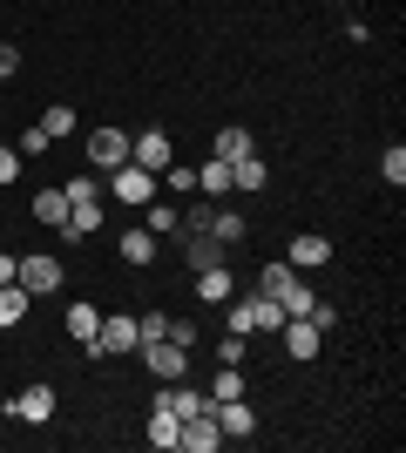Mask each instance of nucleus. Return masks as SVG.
Masks as SVG:
<instances>
[{"instance_id": "ddd939ff", "label": "nucleus", "mask_w": 406, "mask_h": 453, "mask_svg": "<svg viewBox=\"0 0 406 453\" xmlns=\"http://www.w3.org/2000/svg\"><path fill=\"white\" fill-rule=\"evenodd\" d=\"M156 250H163V237H149L142 224H129V230H122V265L149 271V265H156Z\"/></svg>"}, {"instance_id": "4468645a", "label": "nucleus", "mask_w": 406, "mask_h": 453, "mask_svg": "<svg viewBox=\"0 0 406 453\" xmlns=\"http://www.w3.org/2000/svg\"><path fill=\"white\" fill-rule=\"evenodd\" d=\"M142 230H149V237H183V210H176V196L170 203H142Z\"/></svg>"}, {"instance_id": "20e7f679", "label": "nucleus", "mask_w": 406, "mask_h": 453, "mask_svg": "<svg viewBox=\"0 0 406 453\" xmlns=\"http://www.w3.org/2000/svg\"><path fill=\"white\" fill-rule=\"evenodd\" d=\"M135 359L149 365V379H163V386H170V379H190V352H183L176 339H149V345H135Z\"/></svg>"}, {"instance_id": "0eeeda50", "label": "nucleus", "mask_w": 406, "mask_h": 453, "mask_svg": "<svg viewBox=\"0 0 406 453\" xmlns=\"http://www.w3.org/2000/svg\"><path fill=\"white\" fill-rule=\"evenodd\" d=\"M122 163H129V135L122 129H88V170H122Z\"/></svg>"}, {"instance_id": "6ab92c4d", "label": "nucleus", "mask_w": 406, "mask_h": 453, "mask_svg": "<svg viewBox=\"0 0 406 453\" xmlns=\"http://www.w3.org/2000/svg\"><path fill=\"white\" fill-rule=\"evenodd\" d=\"M217 156H224V163H237V156H251L257 142H251V129H244V122H224V129H217V142H211Z\"/></svg>"}, {"instance_id": "5701e85b", "label": "nucleus", "mask_w": 406, "mask_h": 453, "mask_svg": "<svg viewBox=\"0 0 406 453\" xmlns=\"http://www.w3.org/2000/svg\"><path fill=\"white\" fill-rule=\"evenodd\" d=\"M264 183H271V170L257 163V150H251V156H237V163H231V189H264Z\"/></svg>"}, {"instance_id": "1a4fd4ad", "label": "nucleus", "mask_w": 406, "mask_h": 453, "mask_svg": "<svg viewBox=\"0 0 406 453\" xmlns=\"http://www.w3.org/2000/svg\"><path fill=\"white\" fill-rule=\"evenodd\" d=\"M217 447H224V434H217V413H211V406L183 419V440H176V453H217Z\"/></svg>"}, {"instance_id": "c85d7f7f", "label": "nucleus", "mask_w": 406, "mask_h": 453, "mask_svg": "<svg viewBox=\"0 0 406 453\" xmlns=\"http://www.w3.org/2000/svg\"><path fill=\"white\" fill-rule=\"evenodd\" d=\"M244 332H224V339H217V365H244Z\"/></svg>"}, {"instance_id": "39448f33", "label": "nucleus", "mask_w": 406, "mask_h": 453, "mask_svg": "<svg viewBox=\"0 0 406 453\" xmlns=\"http://www.w3.org/2000/svg\"><path fill=\"white\" fill-rule=\"evenodd\" d=\"M129 163H135V170H149V176H163L176 163V142L163 129H135L129 135Z\"/></svg>"}, {"instance_id": "cd10ccee", "label": "nucleus", "mask_w": 406, "mask_h": 453, "mask_svg": "<svg viewBox=\"0 0 406 453\" xmlns=\"http://www.w3.org/2000/svg\"><path fill=\"white\" fill-rule=\"evenodd\" d=\"M41 129H48V142H61V135H75V109H68V102H55V109L41 115Z\"/></svg>"}, {"instance_id": "7ed1b4c3", "label": "nucleus", "mask_w": 406, "mask_h": 453, "mask_svg": "<svg viewBox=\"0 0 406 453\" xmlns=\"http://www.w3.org/2000/svg\"><path fill=\"white\" fill-rule=\"evenodd\" d=\"M285 325V311H278V298H264V291H251V298H231V332H278Z\"/></svg>"}, {"instance_id": "7c9ffc66", "label": "nucleus", "mask_w": 406, "mask_h": 453, "mask_svg": "<svg viewBox=\"0 0 406 453\" xmlns=\"http://www.w3.org/2000/svg\"><path fill=\"white\" fill-rule=\"evenodd\" d=\"M20 170H27V156H20L14 142H0V183L14 189V176H20Z\"/></svg>"}, {"instance_id": "f03ea898", "label": "nucleus", "mask_w": 406, "mask_h": 453, "mask_svg": "<svg viewBox=\"0 0 406 453\" xmlns=\"http://www.w3.org/2000/svg\"><path fill=\"white\" fill-rule=\"evenodd\" d=\"M102 196H109L116 210H142V203L156 196V176H149V170H135V163H122V170L102 176Z\"/></svg>"}, {"instance_id": "f704fd0d", "label": "nucleus", "mask_w": 406, "mask_h": 453, "mask_svg": "<svg viewBox=\"0 0 406 453\" xmlns=\"http://www.w3.org/2000/svg\"><path fill=\"white\" fill-rule=\"evenodd\" d=\"M0 284H14V257L7 250H0Z\"/></svg>"}, {"instance_id": "9d476101", "label": "nucleus", "mask_w": 406, "mask_h": 453, "mask_svg": "<svg viewBox=\"0 0 406 453\" xmlns=\"http://www.w3.org/2000/svg\"><path fill=\"white\" fill-rule=\"evenodd\" d=\"M278 332H285V352H291L298 365H305V359H318V345H326V332H318L311 319H285Z\"/></svg>"}, {"instance_id": "c9c22d12", "label": "nucleus", "mask_w": 406, "mask_h": 453, "mask_svg": "<svg viewBox=\"0 0 406 453\" xmlns=\"http://www.w3.org/2000/svg\"><path fill=\"white\" fill-rule=\"evenodd\" d=\"M0 102H7V81H0Z\"/></svg>"}, {"instance_id": "473e14b6", "label": "nucleus", "mask_w": 406, "mask_h": 453, "mask_svg": "<svg viewBox=\"0 0 406 453\" xmlns=\"http://www.w3.org/2000/svg\"><path fill=\"white\" fill-rule=\"evenodd\" d=\"M20 75V48L14 41H0V81H14Z\"/></svg>"}, {"instance_id": "f257e3e1", "label": "nucleus", "mask_w": 406, "mask_h": 453, "mask_svg": "<svg viewBox=\"0 0 406 453\" xmlns=\"http://www.w3.org/2000/svg\"><path fill=\"white\" fill-rule=\"evenodd\" d=\"M61 278H68V265H61V250H34V257H14V284L27 291V298H55Z\"/></svg>"}, {"instance_id": "2f4dec72", "label": "nucleus", "mask_w": 406, "mask_h": 453, "mask_svg": "<svg viewBox=\"0 0 406 453\" xmlns=\"http://www.w3.org/2000/svg\"><path fill=\"white\" fill-rule=\"evenodd\" d=\"M14 150H20V156H48V129H41V122H34V129H20Z\"/></svg>"}, {"instance_id": "f3484780", "label": "nucleus", "mask_w": 406, "mask_h": 453, "mask_svg": "<svg viewBox=\"0 0 406 453\" xmlns=\"http://www.w3.org/2000/svg\"><path fill=\"white\" fill-rule=\"evenodd\" d=\"M244 230H251V224H244V217H237L231 203H217V210H211V237H217L224 250H237V244H244Z\"/></svg>"}, {"instance_id": "72a5a7b5", "label": "nucleus", "mask_w": 406, "mask_h": 453, "mask_svg": "<svg viewBox=\"0 0 406 453\" xmlns=\"http://www.w3.org/2000/svg\"><path fill=\"white\" fill-rule=\"evenodd\" d=\"M170 339L183 345V352H190V345H196V325H190V319H170Z\"/></svg>"}, {"instance_id": "b1692460", "label": "nucleus", "mask_w": 406, "mask_h": 453, "mask_svg": "<svg viewBox=\"0 0 406 453\" xmlns=\"http://www.w3.org/2000/svg\"><path fill=\"white\" fill-rule=\"evenodd\" d=\"M34 224H48V230L68 224V196H61V189H41L34 196Z\"/></svg>"}, {"instance_id": "f8f14e48", "label": "nucleus", "mask_w": 406, "mask_h": 453, "mask_svg": "<svg viewBox=\"0 0 406 453\" xmlns=\"http://www.w3.org/2000/svg\"><path fill=\"white\" fill-rule=\"evenodd\" d=\"M291 271H318V265H332V237H318V230H305V237H291V257H285Z\"/></svg>"}, {"instance_id": "412c9836", "label": "nucleus", "mask_w": 406, "mask_h": 453, "mask_svg": "<svg viewBox=\"0 0 406 453\" xmlns=\"http://www.w3.org/2000/svg\"><path fill=\"white\" fill-rule=\"evenodd\" d=\"M61 196H68V210H75V203H96V196H102V170H75L68 183H61Z\"/></svg>"}, {"instance_id": "c756f323", "label": "nucleus", "mask_w": 406, "mask_h": 453, "mask_svg": "<svg viewBox=\"0 0 406 453\" xmlns=\"http://www.w3.org/2000/svg\"><path fill=\"white\" fill-rule=\"evenodd\" d=\"M379 176H387V183H393V189H400V183H406V150H400V142H393V150H387V156H379Z\"/></svg>"}, {"instance_id": "a211bd4d", "label": "nucleus", "mask_w": 406, "mask_h": 453, "mask_svg": "<svg viewBox=\"0 0 406 453\" xmlns=\"http://www.w3.org/2000/svg\"><path fill=\"white\" fill-rule=\"evenodd\" d=\"M196 298H203V304H231V265L196 271Z\"/></svg>"}, {"instance_id": "6e6552de", "label": "nucleus", "mask_w": 406, "mask_h": 453, "mask_svg": "<svg viewBox=\"0 0 406 453\" xmlns=\"http://www.w3.org/2000/svg\"><path fill=\"white\" fill-rule=\"evenodd\" d=\"M176 250H183V265H190V271H211V265H231V250L217 244L211 230H183V237H176Z\"/></svg>"}, {"instance_id": "9b49d317", "label": "nucleus", "mask_w": 406, "mask_h": 453, "mask_svg": "<svg viewBox=\"0 0 406 453\" xmlns=\"http://www.w3.org/2000/svg\"><path fill=\"white\" fill-rule=\"evenodd\" d=\"M211 413H217V434L224 440H251L257 434V413L244 406V399H224V406H211Z\"/></svg>"}, {"instance_id": "4be33fe9", "label": "nucleus", "mask_w": 406, "mask_h": 453, "mask_svg": "<svg viewBox=\"0 0 406 453\" xmlns=\"http://www.w3.org/2000/svg\"><path fill=\"white\" fill-rule=\"evenodd\" d=\"M27 304H34V298H27L20 284H0V332H14V325L27 319Z\"/></svg>"}, {"instance_id": "aec40b11", "label": "nucleus", "mask_w": 406, "mask_h": 453, "mask_svg": "<svg viewBox=\"0 0 406 453\" xmlns=\"http://www.w3.org/2000/svg\"><path fill=\"white\" fill-rule=\"evenodd\" d=\"M96 332H102V311H96V304H68V339H75V345H88V339H96Z\"/></svg>"}, {"instance_id": "a878e982", "label": "nucleus", "mask_w": 406, "mask_h": 453, "mask_svg": "<svg viewBox=\"0 0 406 453\" xmlns=\"http://www.w3.org/2000/svg\"><path fill=\"white\" fill-rule=\"evenodd\" d=\"M224 399H244V372H237V365H224V372L211 379V406H224Z\"/></svg>"}, {"instance_id": "423d86ee", "label": "nucleus", "mask_w": 406, "mask_h": 453, "mask_svg": "<svg viewBox=\"0 0 406 453\" xmlns=\"http://www.w3.org/2000/svg\"><path fill=\"white\" fill-rule=\"evenodd\" d=\"M7 419H27V426H41V419H55V386H48V379H34V386H20V393H7Z\"/></svg>"}, {"instance_id": "2eb2a0df", "label": "nucleus", "mask_w": 406, "mask_h": 453, "mask_svg": "<svg viewBox=\"0 0 406 453\" xmlns=\"http://www.w3.org/2000/svg\"><path fill=\"white\" fill-rule=\"evenodd\" d=\"M142 440H149L156 453H176V440H183V419L163 413V406H149V426H142Z\"/></svg>"}, {"instance_id": "dca6fc26", "label": "nucleus", "mask_w": 406, "mask_h": 453, "mask_svg": "<svg viewBox=\"0 0 406 453\" xmlns=\"http://www.w3.org/2000/svg\"><path fill=\"white\" fill-rule=\"evenodd\" d=\"M196 196H211V203L231 196V163H224V156H211V163L196 170Z\"/></svg>"}, {"instance_id": "bb28decb", "label": "nucleus", "mask_w": 406, "mask_h": 453, "mask_svg": "<svg viewBox=\"0 0 406 453\" xmlns=\"http://www.w3.org/2000/svg\"><path fill=\"white\" fill-rule=\"evenodd\" d=\"M156 183L170 189V196H196V170H190V163H170V170L156 176Z\"/></svg>"}, {"instance_id": "393cba45", "label": "nucleus", "mask_w": 406, "mask_h": 453, "mask_svg": "<svg viewBox=\"0 0 406 453\" xmlns=\"http://www.w3.org/2000/svg\"><path fill=\"white\" fill-rule=\"evenodd\" d=\"M68 224H75L81 237H96V230L109 224V196H96V203H75V210H68Z\"/></svg>"}]
</instances>
